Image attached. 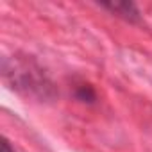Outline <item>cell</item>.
Returning a JSON list of instances; mask_svg holds the SVG:
<instances>
[{
    "label": "cell",
    "instance_id": "obj_3",
    "mask_svg": "<svg viewBox=\"0 0 152 152\" xmlns=\"http://www.w3.org/2000/svg\"><path fill=\"white\" fill-rule=\"evenodd\" d=\"M2 152H15V148L11 147V143H9V140H7V138H4V140H2Z\"/></svg>",
    "mask_w": 152,
    "mask_h": 152
},
{
    "label": "cell",
    "instance_id": "obj_1",
    "mask_svg": "<svg viewBox=\"0 0 152 152\" xmlns=\"http://www.w3.org/2000/svg\"><path fill=\"white\" fill-rule=\"evenodd\" d=\"M4 77L22 93L41 99H47L52 93V84L45 77L43 70L27 57H7L4 61Z\"/></svg>",
    "mask_w": 152,
    "mask_h": 152
},
{
    "label": "cell",
    "instance_id": "obj_2",
    "mask_svg": "<svg viewBox=\"0 0 152 152\" xmlns=\"http://www.w3.org/2000/svg\"><path fill=\"white\" fill-rule=\"evenodd\" d=\"M104 9H109L111 13H116L127 22H140V11L132 2H107L102 4Z\"/></svg>",
    "mask_w": 152,
    "mask_h": 152
}]
</instances>
